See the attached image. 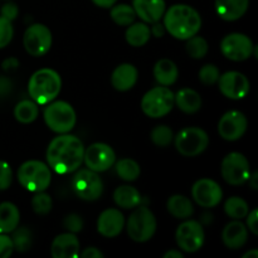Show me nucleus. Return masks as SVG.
<instances>
[{
  "label": "nucleus",
  "instance_id": "obj_1",
  "mask_svg": "<svg viewBox=\"0 0 258 258\" xmlns=\"http://www.w3.org/2000/svg\"><path fill=\"white\" fill-rule=\"evenodd\" d=\"M83 155L85 146L77 136L60 134L48 145V166L58 174L73 173L82 165Z\"/></svg>",
  "mask_w": 258,
  "mask_h": 258
},
{
  "label": "nucleus",
  "instance_id": "obj_2",
  "mask_svg": "<svg viewBox=\"0 0 258 258\" xmlns=\"http://www.w3.org/2000/svg\"><path fill=\"white\" fill-rule=\"evenodd\" d=\"M164 27L171 35L180 40H186L198 34L202 28L201 14L194 8L185 4H176L164 13Z\"/></svg>",
  "mask_w": 258,
  "mask_h": 258
},
{
  "label": "nucleus",
  "instance_id": "obj_3",
  "mask_svg": "<svg viewBox=\"0 0 258 258\" xmlns=\"http://www.w3.org/2000/svg\"><path fill=\"white\" fill-rule=\"evenodd\" d=\"M62 88L60 76L52 68H42L34 72L28 83V92L38 105H47L54 101Z\"/></svg>",
  "mask_w": 258,
  "mask_h": 258
},
{
  "label": "nucleus",
  "instance_id": "obj_4",
  "mask_svg": "<svg viewBox=\"0 0 258 258\" xmlns=\"http://www.w3.org/2000/svg\"><path fill=\"white\" fill-rule=\"evenodd\" d=\"M18 180L27 190L38 193L49 186L52 173L47 164L39 160H28L18 169Z\"/></svg>",
  "mask_w": 258,
  "mask_h": 258
},
{
  "label": "nucleus",
  "instance_id": "obj_5",
  "mask_svg": "<svg viewBox=\"0 0 258 258\" xmlns=\"http://www.w3.org/2000/svg\"><path fill=\"white\" fill-rule=\"evenodd\" d=\"M44 122L53 133L68 134L77 122V115L72 106L66 101H55L47 103L43 112Z\"/></svg>",
  "mask_w": 258,
  "mask_h": 258
},
{
  "label": "nucleus",
  "instance_id": "obj_6",
  "mask_svg": "<svg viewBox=\"0 0 258 258\" xmlns=\"http://www.w3.org/2000/svg\"><path fill=\"white\" fill-rule=\"evenodd\" d=\"M127 234L134 242L150 241L156 232V218L148 207L138 206L127 219Z\"/></svg>",
  "mask_w": 258,
  "mask_h": 258
},
{
  "label": "nucleus",
  "instance_id": "obj_7",
  "mask_svg": "<svg viewBox=\"0 0 258 258\" xmlns=\"http://www.w3.org/2000/svg\"><path fill=\"white\" fill-rule=\"evenodd\" d=\"M173 107L174 93L166 86L151 88L141 100V110L151 118L164 117L173 110Z\"/></svg>",
  "mask_w": 258,
  "mask_h": 258
},
{
  "label": "nucleus",
  "instance_id": "obj_8",
  "mask_svg": "<svg viewBox=\"0 0 258 258\" xmlns=\"http://www.w3.org/2000/svg\"><path fill=\"white\" fill-rule=\"evenodd\" d=\"M174 144L179 154L186 158H193L208 148L209 136L201 127H185L174 136Z\"/></svg>",
  "mask_w": 258,
  "mask_h": 258
},
{
  "label": "nucleus",
  "instance_id": "obj_9",
  "mask_svg": "<svg viewBox=\"0 0 258 258\" xmlns=\"http://www.w3.org/2000/svg\"><path fill=\"white\" fill-rule=\"evenodd\" d=\"M72 188L80 199L93 202L100 199L102 196L103 181L96 171L82 169V170H78L73 176Z\"/></svg>",
  "mask_w": 258,
  "mask_h": 258
},
{
  "label": "nucleus",
  "instance_id": "obj_10",
  "mask_svg": "<svg viewBox=\"0 0 258 258\" xmlns=\"http://www.w3.org/2000/svg\"><path fill=\"white\" fill-rule=\"evenodd\" d=\"M221 173L224 180L231 185H242L247 183L251 175L248 159L241 153L228 154L222 161Z\"/></svg>",
  "mask_w": 258,
  "mask_h": 258
},
{
  "label": "nucleus",
  "instance_id": "obj_11",
  "mask_svg": "<svg viewBox=\"0 0 258 258\" xmlns=\"http://www.w3.org/2000/svg\"><path fill=\"white\" fill-rule=\"evenodd\" d=\"M52 33L49 28L40 23L28 27L23 37V45L33 57H42L47 54L52 47Z\"/></svg>",
  "mask_w": 258,
  "mask_h": 258
},
{
  "label": "nucleus",
  "instance_id": "obj_12",
  "mask_svg": "<svg viewBox=\"0 0 258 258\" xmlns=\"http://www.w3.org/2000/svg\"><path fill=\"white\" fill-rule=\"evenodd\" d=\"M254 44L251 38L242 33H231L221 42L222 54L233 62H243L253 54Z\"/></svg>",
  "mask_w": 258,
  "mask_h": 258
},
{
  "label": "nucleus",
  "instance_id": "obj_13",
  "mask_svg": "<svg viewBox=\"0 0 258 258\" xmlns=\"http://www.w3.org/2000/svg\"><path fill=\"white\" fill-rule=\"evenodd\" d=\"M175 239L179 248L188 253L198 252L203 247L206 233L203 226L197 221H185L178 227Z\"/></svg>",
  "mask_w": 258,
  "mask_h": 258
},
{
  "label": "nucleus",
  "instance_id": "obj_14",
  "mask_svg": "<svg viewBox=\"0 0 258 258\" xmlns=\"http://www.w3.org/2000/svg\"><path fill=\"white\" fill-rule=\"evenodd\" d=\"M83 163L90 170L102 173L115 165L116 154L113 149L107 144H91L87 149H85Z\"/></svg>",
  "mask_w": 258,
  "mask_h": 258
},
{
  "label": "nucleus",
  "instance_id": "obj_15",
  "mask_svg": "<svg viewBox=\"0 0 258 258\" xmlns=\"http://www.w3.org/2000/svg\"><path fill=\"white\" fill-rule=\"evenodd\" d=\"M194 202L203 208H213L221 203L223 191L221 185L212 179L203 178L196 181L191 188Z\"/></svg>",
  "mask_w": 258,
  "mask_h": 258
},
{
  "label": "nucleus",
  "instance_id": "obj_16",
  "mask_svg": "<svg viewBox=\"0 0 258 258\" xmlns=\"http://www.w3.org/2000/svg\"><path fill=\"white\" fill-rule=\"evenodd\" d=\"M248 127L247 117L241 111H228L218 122V133L226 141H237L246 134Z\"/></svg>",
  "mask_w": 258,
  "mask_h": 258
},
{
  "label": "nucleus",
  "instance_id": "obj_17",
  "mask_svg": "<svg viewBox=\"0 0 258 258\" xmlns=\"http://www.w3.org/2000/svg\"><path fill=\"white\" fill-rule=\"evenodd\" d=\"M218 87L226 97L231 100H242L249 92V81L243 73L231 71L219 76Z\"/></svg>",
  "mask_w": 258,
  "mask_h": 258
},
{
  "label": "nucleus",
  "instance_id": "obj_18",
  "mask_svg": "<svg viewBox=\"0 0 258 258\" xmlns=\"http://www.w3.org/2000/svg\"><path fill=\"white\" fill-rule=\"evenodd\" d=\"M123 228H125V217L118 209H106L98 217L97 231L106 238H113L118 236Z\"/></svg>",
  "mask_w": 258,
  "mask_h": 258
},
{
  "label": "nucleus",
  "instance_id": "obj_19",
  "mask_svg": "<svg viewBox=\"0 0 258 258\" xmlns=\"http://www.w3.org/2000/svg\"><path fill=\"white\" fill-rule=\"evenodd\" d=\"M136 17L146 24L160 22L166 10L165 0H133Z\"/></svg>",
  "mask_w": 258,
  "mask_h": 258
},
{
  "label": "nucleus",
  "instance_id": "obj_20",
  "mask_svg": "<svg viewBox=\"0 0 258 258\" xmlns=\"http://www.w3.org/2000/svg\"><path fill=\"white\" fill-rule=\"evenodd\" d=\"M50 253L54 258H73L80 254V242L75 233H62L55 237L50 246Z\"/></svg>",
  "mask_w": 258,
  "mask_h": 258
},
{
  "label": "nucleus",
  "instance_id": "obj_21",
  "mask_svg": "<svg viewBox=\"0 0 258 258\" xmlns=\"http://www.w3.org/2000/svg\"><path fill=\"white\" fill-rule=\"evenodd\" d=\"M138 77L139 72L135 66L130 64V63H122L113 70L112 75H111V83L115 90L126 92L135 87Z\"/></svg>",
  "mask_w": 258,
  "mask_h": 258
},
{
  "label": "nucleus",
  "instance_id": "obj_22",
  "mask_svg": "<svg viewBox=\"0 0 258 258\" xmlns=\"http://www.w3.org/2000/svg\"><path fill=\"white\" fill-rule=\"evenodd\" d=\"M222 239L227 248L239 249L248 241V229L239 219H234L224 227Z\"/></svg>",
  "mask_w": 258,
  "mask_h": 258
},
{
  "label": "nucleus",
  "instance_id": "obj_23",
  "mask_svg": "<svg viewBox=\"0 0 258 258\" xmlns=\"http://www.w3.org/2000/svg\"><path fill=\"white\" fill-rule=\"evenodd\" d=\"M216 12L221 19L226 22L238 20L246 14L249 0H216Z\"/></svg>",
  "mask_w": 258,
  "mask_h": 258
},
{
  "label": "nucleus",
  "instance_id": "obj_24",
  "mask_svg": "<svg viewBox=\"0 0 258 258\" xmlns=\"http://www.w3.org/2000/svg\"><path fill=\"white\" fill-rule=\"evenodd\" d=\"M174 105L185 113H196L202 107V97L191 88H181L174 95Z\"/></svg>",
  "mask_w": 258,
  "mask_h": 258
},
{
  "label": "nucleus",
  "instance_id": "obj_25",
  "mask_svg": "<svg viewBox=\"0 0 258 258\" xmlns=\"http://www.w3.org/2000/svg\"><path fill=\"white\" fill-rule=\"evenodd\" d=\"M154 77L156 82L160 86H169L174 85L179 77V70L175 63L168 58L158 60L154 67Z\"/></svg>",
  "mask_w": 258,
  "mask_h": 258
},
{
  "label": "nucleus",
  "instance_id": "obj_26",
  "mask_svg": "<svg viewBox=\"0 0 258 258\" xmlns=\"http://www.w3.org/2000/svg\"><path fill=\"white\" fill-rule=\"evenodd\" d=\"M20 213L15 204L4 202L0 204V233H12L19 226Z\"/></svg>",
  "mask_w": 258,
  "mask_h": 258
},
{
  "label": "nucleus",
  "instance_id": "obj_27",
  "mask_svg": "<svg viewBox=\"0 0 258 258\" xmlns=\"http://www.w3.org/2000/svg\"><path fill=\"white\" fill-rule=\"evenodd\" d=\"M113 202L122 209H134L141 203V194L131 185H121L113 191Z\"/></svg>",
  "mask_w": 258,
  "mask_h": 258
},
{
  "label": "nucleus",
  "instance_id": "obj_28",
  "mask_svg": "<svg viewBox=\"0 0 258 258\" xmlns=\"http://www.w3.org/2000/svg\"><path fill=\"white\" fill-rule=\"evenodd\" d=\"M166 208L171 216L178 219H188L194 213V207L190 199L186 198L185 196H181V194L171 196L168 199Z\"/></svg>",
  "mask_w": 258,
  "mask_h": 258
},
{
  "label": "nucleus",
  "instance_id": "obj_29",
  "mask_svg": "<svg viewBox=\"0 0 258 258\" xmlns=\"http://www.w3.org/2000/svg\"><path fill=\"white\" fill-rule=\"evenodd\" d=\"M151 37L150 28L146 23H133L126 29L125 38L126 42L131 47H143L149 42Z\"/></svg>",
  "mask_w": 258,
  "mask_h": 258
},
{
  "label": "nucleus",
  "instance_id": "obj_30",
  "mask_svg": "<svg viewBox=\"0 0 258 258\" xmlns=\"http://www.w3.org/2000/svg\"><path fill=\"white\" fill-rule=\"evenodd\" d=\"M38 103L30 100H23L14 107V117L20 123H32L38 117Z\"/></svg>",
  "mask_w": 258,
  "mask_h": 258
},
{
  "label": "nucleus",
  "instance_id": "obj_31",
  "mask_svg": "<svg viewBox=\"0 0 258 258\" xmlns=\"http://www.w3.org/2000/svg\"><path fill=\"white\" fill-rule=\"evenodd\" d=\"M115 168L117 175L125 181H134L140 176V165L134 159H120L115 163Z\"/></svg>",
  "mask_w": 258,
  "mask_h": 258
},
{
  "label": "nucleus",
  "instance_id": "obj_32",
  "mask_svg": "<svg viewBox=\"0 0 258 258\" xmlns=\"http://www.w3.org/2000/svg\"><path fill=\"white\" fill-rule=\"evenodd\" d=\"M111 19L116 23L117 25L121 27H128L130 24H133L135 22V10L133 7L127 4H118V5H112L111 7Z\"/></svg>",
  "mask_w": 258,
  "mask_h": 258
},
{
  "label": "nucleus",
  "instance_id": "obj_33",
  "mask_svg": "<svg viewBox=\"0 0 258 258\" xmlns=\"http://www.w3.org/2000/svg\"><path fill=\"white\" fill-rule=\"evenodd\" d=\"M224 212L227 216L232 219L246 218V216L249 212V206L243 198L239 197H231L228 201L224 203Z\"/></svg>",
  "mask_w": 258,
  "mask_h": 258
},
{
  "label": "nucleus",
  "instance_id": "obj_34",
  "mask_svg": "<svg viewBox=\"0 0 258 258\" xmlns=\"http://www.w3.org/2000/svg\"><path fill=\"white\" fill-rule=\"evenodd\" d=\"M13 237L12 238L13 246H14V251L18 252H27L32 248L33 244V236L32 232L25 227H20V228H15L12 232Z\"/></svg>",
  "mask_w": 258,
  "mask_h": 258
},
{
  "label": "nucleus",
  "instance_id": "obj_35",
  "mask_svg": "<svg viewBox=\"0 0 258 258\" xmlns=\"http://www.w3.org/2000/svg\"><path fill=\"white\" fill-rule=\"evenodd\" d=\"M208 50V42L203 37H199V35L196 34L189 38V39H186V53L193 59H202V58L206 57Z\"/></svg>",
  "mask_w": 258,
  "mask_h": 258
},
{
  "label": "nucleus",
  "instance_id": "obj_36",
  "mask_svg": "<svg viewBox=\"0 0 258 258\" xmlns=\"http://www.w3.org/2000/svg\"><path fill=\"white\" fill-rule=\"evenodd\" d=\"M151 141L154 145L159 146V148H165V146L170 145L174 140V133L169 126L160 125L153 128L150 134Z\"/></svg>",
  "mask_w": 258,
  "mask_h": 258
},
{
  "label": "nucleus",
  "instance_id": "obj_37",
  "mask_svg": "<svg viewBox=\"0 0 258 258\" xmlns=\"http://www.w3.org/2000/svg\"><path fill=\"white\" fill-rule=\"evenodd\" d=\"M52 198H50L49 194L44 193V190L38 191V193H35V196L33 197L32 208L33 211L37 214H39V216H44V214L49 213V212L52 211Z\"/></svg>",
  "mask_w": 258,
  "mask_h": 258
},
{
  "label": "nucleus",
  "instance_id": "obj_38",
  "mask_svg": "<svg viewBox=\"0 0 258 258\" xmlns=\"http://www.w3.org/2000/svg\"><path fill=\"white\" fill-rule=\"evenodd\" d=\"M219 76L221 73H219L218 67L214 64H206L199 71V80L206 86L216 85L219 80Z\"/></svg>",
  "mask_w": 258,
  "mask_h": 258
},
{
  "label": "nucleus",
  "instance_id": "obj_39",
  "mask_svg": "<svg viewBox=\"0 0 258 258\" xmlns=\"http://www.w3.org/2000/svg\"><path fill=\"white\" fill-rule=\"evenodd\" d=\"M13 35H14V28L12 22L0 15V49L7 47L12 42Z\"/></svg>",
  "mask_w": 258,
  "mask_h": 258
},
{
  "label": "nucleus",
  "instance_id": "obj_40",
  "mask_svg": "<svg viewBox=\"0 0 258 258\" xmlns=\"http://www.w3.org/2000/svg\"><path fill=\"white\" fill-rule=\"evenodd\" d=\"M13 183V170L9 164L0 160V190H7Z\"/></svg>",
  "mask_w": 258,
  "mask_h": 258
},
{
  "label": "nucleus",
  "instance_id": "obj_41",
  "mask_svg": "<svg viewBox=\"0 0 258 258\" xmlns=\"http://www.w3.org/2000/svg\"><path fill=\"white\" fill-rule=\"evenodd\" d=\"M63 227L68 232H71V233H78V232L82 231L83 221L81 218V216H78L76 213H71L68 216H66L64 221H63Z\"/></svg>",
  "mask_w": 258,
  "mask_h": 258
},
{
  "label": "nucleus",
  "instance_id": "obj_42",
  "mask_svg": "<svg viewBox=\"0 0 258 258\" xmlns=\"http://www.w3.org/2000/svg\"><path fill=\"white\" fill-rule=\"evenodd\" d=\"M14 252L12 238L8 234L0 233V258L10 257Z\"/></svg>",
  "mask_w": 258,
  "mask_h": 258
},
{
  "label": "nucleus",
  "instance_id": "obj_43",
  "mask_svg": "<svg viewBox=\"0 0 258 258\" xmlns=\"http://www.w3.org/2000/svg\"><path fill=\"white\" fill-rule=\"evenodd\" d=\"M0 14H2L3 18H5V19L13 22V20L17 19L18 14H19L18 5L14 4V3H12V2H7L4 5H3L2 9H0Z\"/></svg>",
  "mask_w": 258,
  "mask_h": 258
},
{
  "label": "nucleus",
  "instance_id": "obj_44",
  "mask_svg": "<svg viewBox=\"0 0 258 258\" xmlns=\"http://www.w3.org/2000/svg\"><path fill=\"white\" fill-rule=\"evenodd\" d=\"M247 218V229L251 231L254 236L258 234V212L257 209L248 212V214L246 216Z\"/></svg>",
  "mask_w": 258,
  "mask_h": 258
},
{
  "label": "nucleus",
  "instance_id": "obj_45",
  "mask_svg": "<svg viewBox=\"0 0 258 258\" xmlns=\"http://www.w3.org/2000/svg\"><path fill=\"white\" fill-rule=\"evenodd\" d=\"M78 256H81L82 258H103V253L100 249L95 248V247H88L85 251L81 252Z\"/></svg>",
  "mask_w": 258,
  "mask_h": 258
},
{
  "label": "nucleus",
  "instance_id": "obj_46",
  "mask_svg": "<svg viewBox=\"0 0 258 258\" xmlns=\"http://www.w3.org/2000/svg\"><path fill=\"white\" fill-rule=\"evenodd\" d=\"M13 85L10 82V80L8 78L2 77L0 78V97H4V96H8L12 91Z\"/></svg>",
  "mask_w": 258,
  "mask_h": 258
},
{
  "label": "nucleus",
  "instance_id": "obj_47",
  "mask_svg": "<svg viewBox=\"0 0 258 258\" xmlns=\"http://www.w3.org/2000/svg\"><path fill=\"white\" fill-rule=\"evenodd\" d=\"M18 66H19V60L14 57H10L7 58L5 60H3L2 63V67L4 71H13V70H17Z\"/></svg>",
  "mask_w": 258,
  "mask_h": 258
},
{
  "label": "nucleus",
  "instance_id": "obj_48",
  "mask_svg": "<svg viewBox=\"0 0 258 258\" xmlns=\"http://www.w3.org/2000/svg\"><path fill=\"white\" fill-rule=\"evenodd\" d=\"M150 32H151V34L154 35V37L161 38L164 34H165L166 30H165V27H164V24L156 22V23H154V24H153V28L150 29Z\"/></svg>",
  "mask_w": 258,
  "mask_h": 258
},
{
  "label": "nucleus",
  "instance_id": "obj_49",
  "mask_svg": "<svg viewBox=\"0 0 258 258\" xmlns=\"http://www.w3.org/2000/svg\"><path fill=\"white\" fill-rule=\"evenodd\" d=\"M92 3L100 8H111L117 3V0H92Z\"/></svg>",
  "mask_w": 258,
  "mask_h": 258
},
{
  "label": "nucleus",
  "instance_id": "obj_50",
  "mask_svg": "<svg viewBox=\"0 0 258 258\" xmlns=\"http://www.w3.org/2000/svg\"><path fill=\"white\" fill-rule=\"evenodd\" d=\"M184 254L181 253V252L176 251V249H170V251L166 252L165 254H164V258H183Z\"/></svg>",
  "mask_w": 258,
  "mask_h": 258
},
{
  "label": "nucleus",
  "instance_id": "obj_51",
  "mask_svg": "<svg viewBox=\"0 0 258 258\" xmlns=\"http://www.w3.org/2000/svg\"><path fill=\"white\" fill-rule=\"evenodd\" d=\"M257 180H258V174L257 173H253V174H251V175H249L248 183H249V185H251V188L253 189V190H257V188H258Z\"/></svg>",
  "mask_w": 258,
  "mask_h": 258
},
{
  "label": "nucleus",
  "instance_id": "obj_52",
  "mask_svg": "<svg viewBox=\"0 0 258 258\" xmlns=\"http://www.w3.org/2000/svg\"><path fill=\"white\" fill-rule=\"evenodd\" d=\"M243 258H258V251L256 248L251 249V251L246 252V253L243 254Z\"/></svg>",
  "mask_w": 258,
  "mask_h": 258
},
{
  "label": "nucleus",
  "instance_id": "obj_53",
  "mask_svg": "<svg viewBox=\"0 0 258 258\" xmlns=\"http://www.w3.org/2000/svg\"><path fill=\"white\" fill-rule=\"evenodd\" d=\"M5 2H9V0H5Z\"/></svg>",
  "mask_w": 258,
  "mask_h": 258
}]
</instances>
